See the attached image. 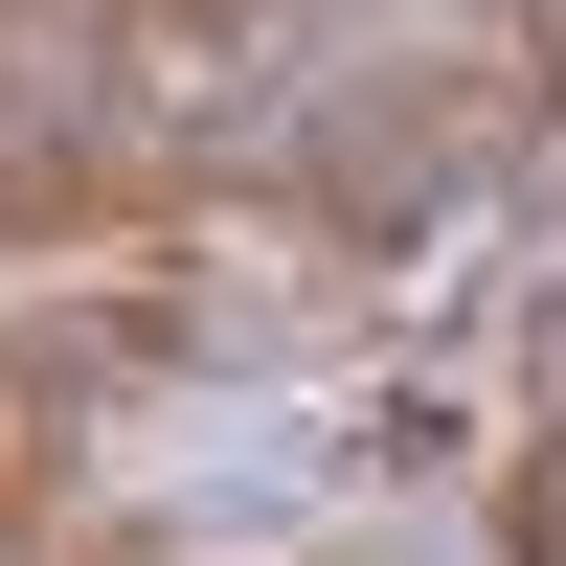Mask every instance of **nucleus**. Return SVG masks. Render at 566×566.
<instances>
[{"label":"nucleus","instance_id":"f257e3e1","mask_svg":"<svg viewBox=\"0 0 566 566\" xmlns=\"http://www.w3.org/2000/svg\"><path fill=\"white\" fill-rule=\"evenodd\" d=\"M522 566H566V431L522 453Z\"/></svg>","mask_w":566,"mask_h":566}]
</instances>
